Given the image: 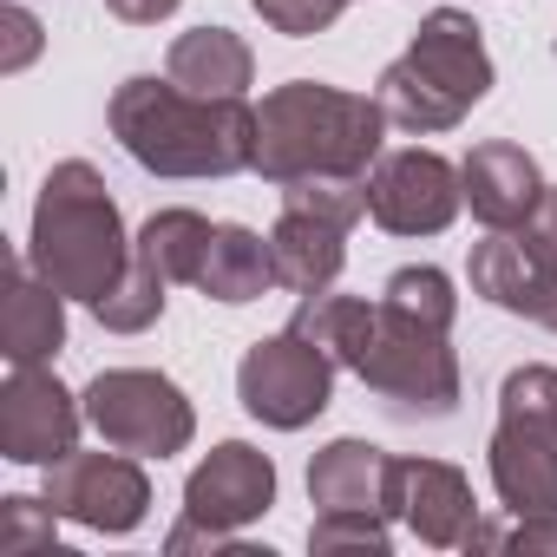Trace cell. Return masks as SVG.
Returning <instances> with one entry per match:
<instances>
[{
	"label": "cell",
	"mask_w": 557,
	"mask_h": 557,
	"mask_svg": "<svg viewBox=\"0 0 557 557\" xmlns=\"http://www.w3.org/2000/svg\"><path fill=\"white\" fill-rule=\"evenodd\" d=\"M289 329L322 342L335 355V368H348L387 413H400V420H453L459 413V355L446 342L453 329L413 322L381 296L368 302V296H335V289L302 296Z\"/></svg>",
	"instance_id": "obj_1"
},
{
	"label": "cell",
	"mask_w": 557,
	"mask_h": 557,
	"mask_svg": "<svg viewBox=\"0 0 557 557\" xmlns=\"http://www.w3.org/2000/svg\"><path fill=\"white\" fill-rule=\"evenodd\" d=\"M112 138L151 177H236L256 171V106L184 92L171 73L125 79L106 106Z\"/></svg>",
	"instance_id": "obj_2"
},
{
	"label": "cell",
	"mask_w": 557,
	"mask_h": 557,
	"mask_svg": "<svg viewBox=\"0 0 557 557\" xmlns=\"http://www.w3.org/2000/svg\"><path fill=\"white\" fill-rule=\"evenodd\" d=\"M387 151V112L368 92L289 79L256 106V177L275 190L296 177H368Z\"/></svg>",
	"instance_id": "obj_3"
},
{
	"label": "cell",
	"mask_w": 557,
	"mask_h": 557,
	"mask_svg": "<svg viewBox=\"0 0 557 557\" xmlns=\"http://www.w3.org/2000/svg\"><path fill=\"white\" fill-rule=\"evenodd\" d=\"M132 256H138V236H125V216H119L112 184H106L86 158L53 164L47 184H40V197H34L27 262L47 275L66 302L99 309V302L125 283Z\"/></svg>",
	"instance_id": "obj_4"
},
{
	"label": "cell",
	"mask_w": 557,
	"mask_h": 557,
	"mask_svg": "<svg viewBox=\"0 0 557 557\" xmlns=\"http://www.w3.org/2000/svg\"><path fill=\"white\" fill-rule=\"evenodd\" d=\"M492 92V53H485V34L472 14L459 8H433L413 34V47L381 73L374 99L387 112V125L413 132V138H433V132H453L479 99Z\"/></svg>",
	"instance_id": "obj_5"
},
{
	"label": "cell",
	"mask_w": 557,
	"mask_h": 557,
	"mask_svg": "<svg viewBox=\"0 0 557 557\" xmlns=\"http://www.w3.org/2000/svg\"><path fill=\"white\" fill-rule=\"evenodd\" d=\"M492 485L505 511H557V368H511L492 426Z\"/></svg>",
	"instance_id": "obj_6"
},
{
	"label": "cell",
	"mask_w": 557,
	"mask_h": 557,
	"mask_svg": "<svg viewBox=\"0 0 557 557\" xmlns=\"http://www.w3.org/2000/svg\"><path fill=\"white\" fill-rule=\"evenodd\" d=\"M79 400H86L92 433L119 453L171 459L197 440V413H190L184 387L158 368H106V374H92V387Z\"/></svg>",
	"instance_id": "obj_7"
},
{
	"label": "cell",
	"mask_w": 557,
	"mask_h": 557,
	"mask_svg": "<svg viewBox=\"0 0 557 557\" xmlns=\"http://www.w3.org/2000/svg\"><path fill=\"white\" fill-rule=\"evenodd\" d=\"M335 355L322 342H309L302 329H283V335H269L256 342L243 361H236V400L249 420L275 426V433H302L309 420L329 413L335 400Z\"/></svg>",
	"instance_id": "obj_8"
},
{
	"label": "cell",
	"mask_w": 557,
	"mask_h": 557,
	"mask_svg": "<svg viewBox=\"0 0 557 557\" xmlns=\"http://www.w3.org/2000/svg\"><path fill=\"white\" fill-rule=\"evenodd\" d=\"M47 498L60 518L86 524V531H106V537H125L145 524L151 511V479L138 466V453H66L47 466Z\"/></svg>",
	"instance_id": "obj_9"
},
{
	"label": "cell",
	"mask_w": 557,
	"mask_h": 557,
	"mask_svg": "<svg viewBox=\"0 0 557 557\" xmlns=\"http://www.w3.org/2000/svg\"><path fill=\"white\" fill-rule=\"evenodd\" d=\"M466 203V184L459 171L440 158V151H381V164L368 171V216L387 230V236H440Z\"/></svg>",
	"instance_id": "obj_10"
},
{
	"label": "cell",
	"mask_w": 557,
	"mask_h": 557,
	"mask_svg": "<svg viewBox=\"0 0 557 557\" xmlns=\"http://www.w3.org/2000/svg\"><path fill=\"white\" fill-rule=\"evenodd\" d=\"M79 420H86V400H73L47 361L8 368V381H0V459L53 466L79 446Z\"/></svg>",
	"instance_id": "obj_11"
},
{
	"label": "cell",
	"mask_w": 557,
	"mask_h": 557,
	"mask_svg": "<svg viewBox=\"0 0 557 557\" xmlns=\"http://www.w3.org/2000/svg\"><path fill=\"white\" fill-rule=\"evenodd\" d=\"M269 505H275V459L256 453L249 440L210 446V459H197L184 479V518H197L210 531H243Z\"/></svg>",
	"instance_id": "obj_12"
},
{
	"label": "cell",
	"mask_w": 557,
	"mask_h": 557,
	"mask_svg": "<svg viewBox=\"0 0 557 557\" xmlns=\"http://www.w3.org/2000/svg\"><path fill=\"white\" fill-rule=\"evenodd\" d=\"M394 518L433 544V550H466V537L479 531V498L472 479L446 459H394V485H387Z\"/></svg>",
	"instance_id": "obj_13"
},
{
	"label": "cell",
	"mask_w": 557,
	"mask_h": 557,
	"mask_svg": "<svg viewBox=\"0 0 557 557\" xmlns=\"http://www.w3.org/2000/svg\"><path fill=\"white\" fill-rule=\"evenodd\" d=\"M459 184H466V203H472V216H479L485 230H524V216H531L537 197H544L537 158H531L524 145H511V138L472 145L466 164H459Z\"/></svg>",
	"instance_id": "obj_14"
},
{
	"label": "cell",
	"mask_w": 557,
	"mask_h": 557,
	"mask_svg": "<svg viewBox=\"0 0 557 557\" xmlns=\"http://www.w3.org/2000/svg\"><path fill=\"white\" fill-rule=\"evenodd\" d=\"M66 348V296L27 256H8V289H0V355L8 368H40Z\"/></svg>",
	"instance_id": "obj_15"
},
{
	"label": "cell",
	"mask_w": 557,
	"mask_h": 557,
	"mask_svg": "<svg viewBox=\"0 0 557 557\" xmlns=\"http://www.w3.org/2000/svg\"><path fill=\"white\" fill-rule=\"evenodd\" d=\"M269 262H275V289L289 296L335 289V275L348 262V223H329L315 210H283L269 230Z\"/></svg>",
	"instance_id": "obj_16"
},
{
	"label": "cell",
	"mask_w": 557,
	"mask_h": 557,
	"mask_svg": "<svg viewBox=\"0 0 557 557\" xmlns=\"http://www.w3.org/2000/svg\"><path fill=\"white\" fill-rule=\"evenodd\" d=\"M387 485H394V459L374 440H329L309 459V505L315 511H387Z\"/></svg>",
	"instance_id": "obj_17"
},
{
	"label": "cell",
	"mask_w": 557,
	"mask_h": 557,
	"mask_svg": "<svg viewBox=\"0 0 557 557\" xmlns=\"http://www.w3.org/2000/svg\"><path fill=\"white\" fill-rule=\"evenodd\" d=\"M164 73H171L184 92H203V99H243L249 79H256V53H249V40L230 34V27H190V34L171 40Z\"/></svg>",
	"instance_id": "obj_18"
},
{
	"label": "cell",
	"mask_w": 557,
	"mask_h": 557,
	"mask_svg": "<svg viewBox=\"0 0 557 557\" xmlns=\"http://www.w3.org/2000/svg\"><path fill=\"white\" fill-rule=\"evenodd\" d=\"M472 296H485L492 309H505V315H524V322H537V309H544V296L557 289L550 275L531 262V249L518 243V230H492L479 249H472Z\"/></svg>",
	"instance_id": "obj_19"
},
{
	"label": "cell",
	"mask_w": 557,
	"mask_h": 557,
	"mask_svg": "<svg viewBox=\"0 0 557 557\" xmlns=\"http://www.w3.org/2000/svg\"><path fill=\"white\" fill-rule=\"evenodd\" d=\"M197 289L223 309H243L256 296L275 289V262H269V236H256L249 223H216L210 236V256H203V275Z\"/></svg>",
	"instance_id": "obj_20"
},
{
	"label": "cell",
	"mask_w": 557,
	"mask_h": 557,
	"mask_svg": "<svg viewBox=\"0 0 557 557\" xmlns=\"http://www.w3.org/2000/svg\"><path fill=\"white\" fill-rule=\"evenodd\" d=\"M210 236H216V223H210V216H197V210L171 203V210H151V216H145V230H138V256H145V262H158L164 283H190V289H197L203 256H210Z\"/></svg>",
	"instance_id": "obj_21"
},
{
	"label": "cell",
	"mask_w": 557,
	"mask_h": 557,
	"mask_svg": "<svg viewBox=\"0 0 557 557\" xmlns=\"http://www.w3.org/2000/svg\"><path fill=\"white\" fill-rule=\"evenodd\" d=\"M164 275H158V262H145V256H132V269H125V283L92 309L99 315V329H112V335H145L158 315H164Z\"/></svg>",
	"instance_id": "obj_22"
},
{
	"label": "cell",
	"mask_w": 557,
	"mask_h": 557,
	"mask_svg": "<svg viewBox=\"0 0 557 557\" xmlns=\"http://www.w3.org/2000/svg\"><path fill=\"white\" fill-rule=\"evenodd\" d=\"M381 302H394L400 315L433 322V329H453V315H459L453 275L433 269V262H407V269H394V275H387V289H381Z\"/></svg>",
	"instance_id": "obj_23"
},
{
	"label": "cell",
	"mask_w": 557,
	"mask_h": 557,
	"mask_svg": "<svg viewBox=\"0 0 557 557\" xmlns=\"http://www.w3.org/2000/svg\"><path fill=\"white\" fill-rule=\"evenodd\" d=\"M283 210H315V216L355 230L368 216V177H296V184H283Z\"/></svg>",
	"instance_id": "obj_24"
},
{
	"label": "cell",
	"mask_w": 557,
	"mask_h": 557,
	"mask_svg": "<svg viewBox=\"0 0 557 557\" xmlns=\"http://www.w3.org/2000/svg\"><path fill=\"white\" fill-rule=\"evenodd\" d=\"M394 531H387V511H315L309 524V550L329 557V550H387Z\"/></svg>",
	"instance_id": "obj_25"
},
{
	"label": "cell",
	"mask_w": 557,
	"mask_h": 557,
	"mask_svg": "<svg viewBox=\"0 0 557 557\" xmlns=\"http://www.w3.org/2000/svg\"><path fill=\"white\" fill-rule=\"evenodd\" d=\"M53 537H60V511H53V498H27V492L0 498V550L27 557V550H53Z\"/></svg>",
	"instance_id": "obj_26"
},
{
	"label": "cell",
	"mask_w": 557,
	"mask_h": 557,
	"mask_svg": "<svg viewBox=\"0 0 557 557\" xmlns=\"http://www.w3.org/2000/svg\"><path fill=\"white\" fill-rule=\"evenodd\" d=\"M466 550H518V557H557V511H518L511 531L479 524L466 537Z\"/></svg>",
	"instance_id": "obj_27"
},
{
	"label": "cell",
	"mask_w": 557,
	"mask_h": 557,
	"mask_svg": "<svg viewBox=\"0 0 557 557\" xmlns=\"http://www.w3.org/2000/svg\"><path fill=\"white\" fill-rule=\"evenodd\" d=\"M249 8H256L275 34L309 40V34H329V27L348 14V0H249Z\"/></svg>",
	"instance_id": "obj_28"
},
{
	"label": "cell",
	"mask_w": 557,
	"mask_h": 557,
	"mask_svg": "<svg viewBox=\"0 0 557 557\" xmlns=\"http://www.w3.org/2000/svg\"><path fill=\"white\" fill-rule=\"evenodd\" d=\"M40 14L34 8H21V0H8L0 8V73H27L34 60H40Z\"/></svg>",
	"instance_id": "obj_29"
},
{
	"label": "cell",
	"mask_w": 557,
	"mask_h": 557,
	"mask_svg": "<svg viewBox=\"0 0 557 557\" xmlns=\"http://www.w3.org/2000/svg\"><path fill=\"white\" fill-rule=\"evenodd\" d=\"M518 243L531 249V262L557 283V190L544 184V197H537V210L524 216V230H518Z\"/></svg>",
	"instance_id": "obj_30"
},
{
	"label": "cell",
	"mask_w": 557,
	"mask_h": 557,
	"mask_svg": "<svg viewBox=\"0 0 557 557\" xmlns=\"http://www.w3.org/2000/svg\"><path fill=\"white\" fill-rule=\"evenodd\" d=\"M184 8V0H106V14H119L125 27H158Z\"/></svg>",
	"instance_id": "obj_31"
},
{
	"label": "cell",
	"mask_w": 557,
	"mask_h": 557,
	"mask_svg": "<svg viewBox=\"0 0 557 557\" xmlns=\"http://www.w3.org/2000/svg\"><path fill=\"white\" fill-rule=\"evenodd\" d=\"M537 322H544V329H550V335H557V289H550V296H544V309H537Z\"/></svg>",
	"instance_id": "obj_32"
}]
</instances>
